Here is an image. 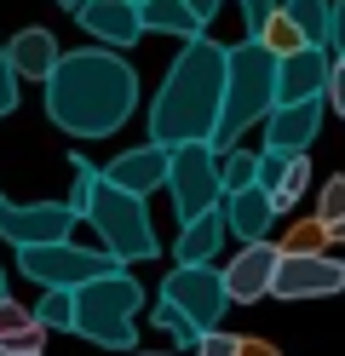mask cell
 <instances>
[{
	"label": "cell",
	"instance_id": "obj_1",
	"mask_svg": "<svg viewBox=\"0 0 345 356\" xmlns=\"http://www.w3.org/2000/svg\"><path fill=\"white\" fill-rule=\"evenodd\" d=\"M46 86V115L69 138H109L121 132L138 109V75L121 52L109 47H81L63 52L58 70L40 81Z\"/></svg>",
	"mask_w": 345,
	"mask_h": 356
},
{
	"label": "cell",
	"instance_id": "obj_2",
	"mask_svg": "<svg viewBox=\"0 0 345 356\" xmlns=\"http://www.w3.org/2000/svg\"><path fill=\"white\" fill-rule=\"evenodd\" d=\"M224 52L213 35L184 40V52L173 58L167 81L150 104V144L178 149V144H213L219 104H224Z\"/></svg>",
	"mask_w": 345,
	"mask_h": 356
},
{
	"label": "cell",
	"instance_id": "obj_3",
	"mask_svg": "<svg viewBox=\"0 0 345 356\" xmlns=\"http://www.w3.org/2000/svg\"><path fill=\"white\" fill-rule=\"evenodd\" d=\"M276 109V58L259 40L224 52V104H219V127H213V149H236V138Z\"/></svg>",
	"mask_w": 345,
	"mask_h": 356
},
{
	"label": "cell",
	"instance_id": "obj_4",
	"mask_svg": "<svg viewBox=\"0 0 345 356\" xmlns=\"http://www.w3.org/2000/svg\"><path fill=\"white\" fill-rule=\"evenodd\" d=\"M138 305H144V287H138L127 270H109L98 282L75 287V333H86L92 345H104L115 356H127L132 339H138V327H132Z\"/></svg>",
	"mask_w": 345,
	"mask_h": 356
},
{
	"label": "cell",
	"instance_id": "obj_5",
	"mask_svg": "<svg viewBox=\"0 0 345 356\" xmlns=\"http://www.w3.org/2000/svg\"><path fill=\"white\" fill-rule=\"evenodd\" d=\"M86 225L98 230L104 241V253L115 264H138V259H155L161 253V241L150 230V213H144V195H127V190H115V184H92V202H86Z\"/></svg>",
	"mask_w": 345,
	"mask_h": 356
},
{
	"label": "cell",
	"instance_id": "obj_6",
	"mask_svg": "<svg viewBox=\"0 0 345 356\" xmlns=\"http://www.w3.org/2000/svg\"><path fill=\"white\" fill-rule=\"evenodd\" d=\"M17 270L35 287H86L109 270H121L104 248H75V241H46V248H17Z\"/></svg>",
	"mask_w": 345,
	"mask_h": 356
},
{
	"label": "cell",
	"instance_id": "obj_7",
	"mask_svg": "<svg viewBox=\"0 0 345 356\" xmlns=\"http://www.w3.org/2000/svg\"><path fill=\"white\" fill-rule=\"evenodd\" d=\"M167 190H173L178 225L213 213V207L224 202V190H219V149H213V144H178V149L167 155Z\"/></svg>",
	"mask_w": 345,
	"mask_h": 356
},
{
	"label": "cell",
	"instance_id": "obj_8",
	"mask_svg": "<svg viewBox=\"0 0 345 356\" xmlns=\"http://www.w3.org/2000/svg\"><path fill=\"white\" fill-rule=\"evenodd\" d=\"M161 299L178 305L184 316H190L201 333H213L224 322V310H230V293H224V276L213 270V264H173L167 282H161Z\"/></svg>",
	"mask_w": 345,
	"mask_h": 356
},
{
	"label": "cell",
	"instance_id": "obj_9",
	"mask_svg": "<svg viewBox=\"0 0 345 356\" xmlns=\"http://www.w3.org/2000/svg\"><path fill=\"white\" fill-rule=\"evenodd\" d=\"M75 213L63 202H12L0 195V241L12 248H46V241H69Z\"/></svg>",
	"mask_w": 345,
	"mask_h": 356
},
{
	"label": "cell",
	"instance_id": "obj_10",
	"mask_svg": "<svg viewBox=\"0 0 345 356\" xmlns=\"http://www.w3.org/2000/svg\"><path fill=\"white\" fill-rule=\"evenodd\" d=\"M345 287V264L328 253H282L270 276V299H328Z\"/></svg>",
	"mask_w": 345,
	"mask_h": 356
},
{
	"label": "cell",
	"instance_id": "obj_11",
	"mask_svg": "<svg viewBox=\"0 0 345 356\" xmlns=\"http://www.w3.org/2000/svg\"><path fill=\"white\" fill-rule=\"evenodd\" d=\"M322 98H305V104H276L265 115V155H282V161H293V155H311L316 132H322Z\"/></svg>",
	"mask_w": 345,
	"mask_h": 356
},
{
	"label": "cell",
	"instance_id": "obj_12",
	"mask_svg": "<svg viewBox=\"0 0 345 356\" xmlns=\"http://www.w3.org/2000/svg\"><path fill=\"white\" fill-rule=\"evenodd\" d=\"M276 259H282V248H276V241H247V248L230 259V270H219V276H224L230 305H259V299L270 293Z\"/></svg>",
	"mask_w": 345,
	"mask_h": 356
},
{
	"label": "cell",
	"instance_id": "obj_13",
	"mask_svg": "<svg viewBox=\"0 0 345 356\" xmlns=\"http://www.w3.org/2000/svg\"><path fill=\"white\" fill-rule=\"evenodd\" d=\"M328 70H334V52L328 47H305V52H293V58H276V104L322 98Z\"/></svg>",
	"mask_w": 345,
	"mask_h": 356
},
{
	"label": "cell",
	"instance_id": "obj_14",
	"mask_svg": "<svg viewBox=\"0 0 345 356\" xmlns=\"http://www.w3.org/2000/svg\"><path fill=\"white\" fill-rule=\"evenodd\" d=\"M167 155L173 149H161V144H138V149H121L98 178L115 184V190H127V195H150V190L167 184Z\"/></svg>",
	"mask_w": 345,
	"mask_h": 356
},
{
	"label": "cell",
	"instance_id": "obj_15",
	"mask_svg": "<svg viewBox=\"0 0 345 356\" xmlns=\"http://www.w3.org/2000/svg\"><path fill=\"white\" fill-rule=\"evenodd\" d=\"M75 17H81V29H86V35H98L109 52H127L132 40L144 35V24H138V6H132V0H81Z\"/></svg>",
	"mask_w": 345,
	"mask_h": 356
},
{
	"label": "cell",
	"instance_id": "obj_16",
	"mask_svg": "<svg viewBox=\"0 0 345 356\" xmlns=\"http://www.w3.org/2000/svg\"><path fill=\"white\" fill-rule=\"evenodd\" d=\"M0 52H6V63H12V75H17V81H46V75L58 70V58H63V52H58V40L46 35V29H17Z\"/></svg>",
	"mask_w": 345,
	"mask_h": 356
},
{
	"label": "cell",
	"instance_id": "obj_17",
	"mask_svg": "<svg viewBox=\"0 0 345 356\" xmlns=\"http://www.w3.org/2000/svg\"><path fill=\"white\" fill-rule=\"evenodd\" d=\"M224 225L236 241H270V225H276V207L259 184H247L236 195H224Z\"/></svg>",
	"mask_w": 345,
	"mask_h": 356
},
{
	"label": "cell",
	"instance_id": "obj_18",
	"mask_svg": "<svg viewBox=\"0 0 345 356\" xmlns=\"http://www.w3.org/2000/svg\"><path fill=\"white\" fill-rule=\"evenodd\" d=\"M224 236H230L224 207H213V213H201V218H190V225L178 230L173 253H178V264H213V253L224 248Z\"/></svg>",
	"mask_w": 345,
	"mask_h": 356
},
{
	"label": "cell",
	"instance_id": "obj_19",
	"mask_svg": "<svg viewBox=\"0 0 345 356\" xmlns=\"http://www.w3.org/2000/svg\"><path fill=\"white\" fill-rule=\"evenodd\" d=\"M138 24H144V35H178V40L207 35V24L184 6V0H144V6H138Z\"/></svg>",
	"mask_w": 345,
	"mask_h": 356
},
{
	"label": "cell",
	"instance_id": "obj_20",
	"mask_svg": "<svg viewBox=\"0 0 345 356\" xmlns=\"http://www.w3.org/2000/svg\"><path fill=\"white\" fill-rule=\"evenodd\" d=\"M282 12L299 24L305 47H328V24H334V0H282Z\"/></svg>",
	"mask_w": 345,
	"mask_h": 356
},
{
	"label": "cell",
	"instance_id": "obj_21",
	"mask_svg": "<svg viewBox=\"0 0 345 356\" xmlns=\"http://www.w3.org/2000/svg\"><path fill=\"white\" fill-rule=\"evenodd\" d=\"M253 40H259L270 58H293V52H305V35H299V24H293L288 12H270V17H265V29L253 35Z\"/></svg>",
	"mask_w": 345,
	"mask_h": 356
},
{
	"label": "cell",
	"instance_id": "obj_22",
	"mask_svg": "<svg viewBox=\"0 0 345 356\" xmlns=\"http://www.w3.org/2000/svg\"><path fill=\"white\" fill-rule=\"evenodd\" d=\"M305 190H311V155H293V161L282 167V178H276V190H270V207H276V213H288Z\"/></svg>",
	"mask_w": 345,
	"mask_h": 356
},
{
	"label": "cell",
	"instance_id": "obj_23",
	"mask_svg": "<svg viewBox=\"0 0 345 356\" xmlns=\"http://www.w3.org/2000/svg\"><path fill=\"white\" fill-rule=\"evenodd\" d=\"M247 184H259V155L253 149H224V161H219V190L224 195H236Z\"/></svg>",
	"mask_w": 345,
	"mask_h": 356
},
{
	"label": "cell",
	"instance_id": "obj_24",
	"mask_svg": "<svg viewBox=\"0 0 345 356\" xmlns=\"http://www.w3.org/2000/svg\"><path fill=\"white\" fill-rule=\"evenodd\" d=\"M35 322L46 333H63V327H75V293L69 287H46L40 305H35Z\"/></svg>",
	"mask_w": 345,
	"mask_h": 356
},
{
	"label": "cell",
	"instance_id": "obj_25",
	"mask_svg": "<svg viewBox=\"0 0 345 356\" xmlns=\"http://www.w3.org/2000/svg\"><path fill=\"white\" fill-rule=\"evenodd\" d=\"M155 327L167 333V339H178V345H190V350H196V339H201V327H196L190 316H184L178 305H167V299L155 305Z\"/></svg>",
	"mask_w": 345,
	"mask_h": 356
},
{
	"label": "cell",
	"instance_id": "obj_26",
	"mask_svg": "<svg viewBox=\"0 0 345 356\" xmlns=\"http://www.w3.org/2000/svg\"><path fill=\"white\" fill-rule=\"evenodd\" d=\"M69 172H75V190H69V213H75V225L86 218V202H92V184H98V167L92 161H81V155H69Z\"/></svg>",
	"mask_w": 345,
	"mask_h": 356
},
{
	"label": "cell",
	"instance_id": "obj_27",
	"mask_svg": "<svg viewBox=\"0 0 345 356\" xmlns=\"http://www.w3.org/2000/svg\"><path fill=\"white\" fill-rule=\"evenodd\" d=\"M339 218H345V172H334L316 195V225H339Z\"/></svg>",
	"mask_w": 345,
	"mask_h": 356
},
{
	"label": "cell",
	"instance_id": "obj_28",
	"mask_svg": "<svg viewBox=\"0 0 345 356\" xmlns=\"http://www.w3.org/2000/svg\"><path fill=\"white\" fill-rule=\"evenodd\" d=\"M322 241H328V225H293L288 230V241H282V253H322Z\"/></svg>",
	"mask_w": 345,
	"mask_h": 356
},
{
	"label": "cell",
	"instance_id": "obj_29",
	"mask_svg": "<svg viewBox=\"0 0 345 356\" xmlns=\"http://www.w3.org/2000/svg\"><path fill=\"white\" fill-rule=\"evenodd\" d=\"M196 356H242V339H236V333H201V339H196Z\"/></svg>",
	"mask_w": 345,
	"mask_h": 356
},
{
	"label": "cell",
	"instance_id": "obj_30",
	"mask_svg": "<svg viewBox=\"0 0 345 356\" xmlns=\"http://www.w3.org/2000/svg\"><path fill=\"white\" fill-rule=\"evenodd\" d=\"M35 322V310H23V305H12V299H0V339H12V333H23Z\"/></svg>",
	"mask_w": 345,
	"mask_h": 356
},
{
	"label": "cell",
	"instance_id": "obj_31",
	"mask_svg": "<svg viewBox=\"0 0 345 356\" xmlns=\"http://www.w3.org/2000/svg\"><path fill=\"white\" fill-rule=\"evenodd\" d=\"M322 104H328V109H339V115H345V58H339V52H334L328 86H322Z\"/></svg>",
	"mask_w": 345,
	"mask_h": 356
},
{
	"label": "cell",
	"instance_id": "obj_32",
	"mask_svg": "<svg viewBox=\"0 0 345 356\" xmlns=\"http://www.w3.org/2000/svg\"><path fill=\"white\" fill-rule=\"evenodd\" d=\"M270 12H282V0H242V17H247V40L265 29V17Z\"/></svg>",
	"mask_w": 345,
	"mask_h": 356
},
{
	"label": "cell",
	"instance_id": "obj_33",
	"mask_svg": "<svg viewBox=\"0 0 345 356\" xmlns=\"http://www.w3.org/2000/svg\"><path fill=\"white\" fill-rule=\"evenodd\" d=\"M12 104H17V75H12V63H6V52H0V121L12 115Z\"/></svg>",
	"mask_w": 345,
	"mask_h": 356
},
{
	"label": "cell",
	"instance_id": "obj_34",
	"mask_svg": "<svg viewBox=\"0 0 345 356\" xmlns=\"http://www.w3.org/2000/svg\"><path fill=\"white\" fill-rule=\"evenodd\" d=\"M282 167H288L282 155H259V190H265V195L276 190V178H282Z\"/></svg>",
	"mask_w": 345,
	"mask_h": 356
},
{
	"label": "cell",
	"instance_id": "obj_35",
	"mask_svg": "<svg viewBox=\"0 0 345 356\" xmlns=\"http://www.w3.org/2000/svg\"><path fill=\"white\" fill-rule=\"evenodd\" d=\"M328 52L345 58V0H334V24H328Z\"/></svg>",
	"mask_w": 345,
	"mask_h": 356
},
{
	"label": "cell",
	"instance_id": "obj_36",
	"mask_svg": "<svg viewBox=\"0 0 345 356\" xmlns=\"http://www.w3.org/2000/svg\"><path fill=\"white\" fill-rule=\"evenodd\" d=\"M184 6H190V12L201 17V24H213V17H219V6H224V0H184Z\"/></svg>",
	"mask_w": 345,
	"mask_h": 356
},
{
	"label": "cell",
	"instance_id": "obj_37",
	"mask_svg": "<svg viewBox=\"0 0 345 356\" xmlns=\"http://www.w3.org/2000/svg\"><path fill=\"white\" fill-rule=\"evenodd\" d=\"M242 356H276V345H265V339H242Z\"/></svg>",
	"mask_w": 345,
	"mask_h": 356
},
{
	"label": "cell",
	"instance_id": "obj_38",
	"mask_svg": "<svg viewBox=\"0 0 345 356\" xmlns=\"http://www.w3.org/2000/svg\"><path fill=\"white\" fill-rule=\"evenodd\" d=\"M328 241H345V218H339V225H328Z\"/></svg>",
	"mask_w": 345,
	"mask_h": 356
},
{
	"label": "cell",
	"instance_id": "obj_39",
	"mask_svg": "<svg viewBox=\"0 0 345 356\" xmlns=\"http://www.w3.org/2000/svg\"><path fill=\"white\" fill-rule=\"evenodd\" d=\"M0 356H35V350H6V345H0Z\"/></svg>",
	"mask_w": 345,
	"mask_h": 356
},
{
	"label": "cell",
	"instance_id": "obj_40",
	"mask_svg": "<svg viewBox=\"0 0 345 356\" xmlns=\"http://www.w3.org/2000/svg\"><path fill=\"white\" fill-rule=\"evenodd\" d=\"M58 6H63V12H75V6H81V0H58Z\"/></svg>",
	"mask_w": 345,
	"mask_h": 356
},
{
	"label": "cell",
	"instance_id": "obj_41",
	"mask_svg": "<svg viewBox=\"0 0 345 356\" xmlns=\"http://www.w3.org/2000/svg\"><path fill=\"white\" fill-rule=\"evenodd\" d=\"M127 356H155V350H127Z\"/></svg>",
	"mask_w": 345,
	"mask_h": 356
},
{
	"label": "cell",
	"instance_id": "obj_42",
	"mask_svg": "<svg viewBox=\"0 0 345 356\" xmlns=\"http://www.w3.org/2000/svg\"><path fill=\"white\" fill-rule=\"evenodd\" d=\"M0 299H6V276H0Z\"/></svg>",
	"mask_w": 345,
	"mask_h": 356
},
{
	"label": "cell",
	"instance_id": "obj_43",
	"mask_svg": "<svg viewBox=\"0 0 345 356\" xmlns=\"http://www.w3.org/2000/svg\"><path fill=\"white\" fill-rule=\"evenodd\" d=\"M132 6H144V0H132Z\"/></svg>",
	"mask_w": 345,
	"mask_h": 356
}]
</instances>
